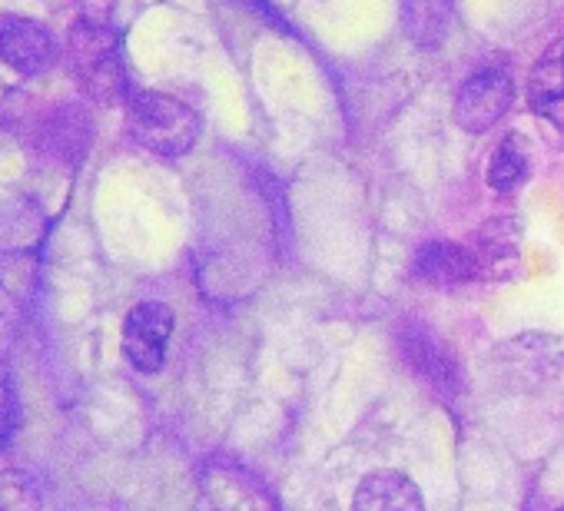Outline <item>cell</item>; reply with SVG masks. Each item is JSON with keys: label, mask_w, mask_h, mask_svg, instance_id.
<instances>
[{"label": "cell", "mask_w": 564, "mask_h": 511, "mask_svg": "<svg viewBox=\"0 0 564 511\" xmlns=\"http://www.w3.org/2000/svg\"><path fill=\"white\" fill-rule=\"evenodd\" d=\"M173 326H176V319H173V309L166 303H156V300L137 303L123 319L120 349H123L127 362L143 376L160 372L166 362Z\"/></svg>", "instance_id": "obj_3"}, {"label": "cell", "mask_w": 564, "mask_h": 511, "mask_svg": "<svg viewBox=\"0 0 564 511\" xmlns=\"http://www.w3.org/2000/svg\"><path fill=\"white\" fill-rule=\"evenodd\" d=\"M452 0H409V31L422 41V47H435V41L448 28Z\"/></svg>", "instance_id": "obj_11"}, {"label": "cell", "mask_w": 564, "mask_h": 511, "mask_svg": "<svg viewBox=\"0 0 564 511\" xmlns=\"http://www.w3.org/2000/svg\"><path fill=\"white\" fill-rule=\"evenodd\" d=\"M528 107L564 133V41H554L551 51L531 70Z\"/></svg>", "instance_id": "obj_9"}, {"label": "cell", "mask_w": 564, "mask_h": 511, "mask_svg": "<svg viewBox=\"0 0 564 511\" xmlns=\"http://www.w3.org/2000/svg\"><path fill=\"white\" fill-rule=\"evenodd\" d=\"M399 349H402L405 366L438 395H458L465 389L462 362L452 352V346L438 339V333L425 326H405L399 333Z\"/></svg>", "instance_id": "obj_5"}, {"label": "cell", "mask_w": 564, "mask_h": 511, "mask_svg": "<svg viewBox=\"0 0 564 511\" xmlns=\"http://www.w3.org/2000/svg\"><path fill=\"white\" fill-rule=\"evenodd\" d=\"M514 100V80L508 67H478L455 97V123L465 133L491 130Z\"/></svg>", "instance_id": "obj_2"}, {"label": "cell", "mask_w": 564, "mask_h": 511, "mask_svg": "<svg viewBox=\"0 0 564 511\" xmlns=\"http://www.w3.org/2000/svg\"><path fill=\"white\" fill-rule=\"evenodd\" d=\"M352 511H425L419 485L402 471H372L352 494Z\"/></svg>", "instance_id": "obj_8"}, {"label": "cell", "mask_w": 564, "mask_h": 511, "mask_svg": "<svg viewBox=\"0 0 564 511\" xmlns=\"http://www.w3.org/2000/svg\"><path fill=\"white\" fill-rule=\"evenodd\" d=\"M77 47V67L90 80L97 94H120L127 87L123 70H120V47L117 37L100 31V28H80L74 37Z\"/></svg>", "instance_id": "obj_7"}, {"label": "cell", "mask_w": 564, "mask_h": 511, "mask_svg": "<svg viewBox=\"0 0 564 511\" xmlns=\"http://www.w3.org/2000/svg\"><path fill=\"white\" fill-rule=\"evenodd\" d=\"M61 57L57 34L28 18V14H0V64L14 74H47Z\"/></svg>", "instance_id": "obj_4"}, {"label": "cell", "mask_w": 564, "mask_h": 511, "mask_svg": "<svg viewBox=\"0 0 564 511\" xmlns=\"http://www.w3.org/2000/svg\"><path fill=\"white\" fill-rule=\"evenodd\" d=\"M415 276L425 283V286H435V290H455V286H468L481 276V260L478 252L468 249V246H458V242H448V239H435V242H425L419 252H415Z\"/></svg>", "instance_id": "obj_6"}, {"label": "cell", "mask_w": 564, "mask_h": 511, "mask_svg": "<svg viewBox=\"0 0 564 511\" xmlns=\"http://www.w3.org/2000/svg\"><path fill=\"white\" fill-rule=\"evenodd\" d=\"M127 113H130V133L133 140L153 153V156H186L196 140H199V113L183 104L173 94H160V90H140L127 100Z\"/></svg>", "instance_id": "obj_1"}, {"label": "cell", "mask_w": 564, "mask_h": 511, "mask_svg": "<svg viewBox=\"0 0 564 511\" xmlns=\"http://www.w3.org/2000/svg\"><path fill=\"white\" fill-rule=\"evenodd\" d=\"M554 511H564V504H561V508H554Z\"/></svg>", "instance_id": "obj_12"}, {"label": "cell", "mask_w": 564, "mask_h": 511, "mask_svg": "<svg viewBox=\"0 0 564 511\" xmlns=\"http://www.w3.org/2000/svg\"><path fill=\"white\" fill-rule=\"evenodd\" d=\"M528 173H531L528 143H524L521 133H508L498 143V150H495V156L488 163V186L495 193H511L528 180Z\"/></svg>", "instance_id": "obj_10"}]
</instances>
